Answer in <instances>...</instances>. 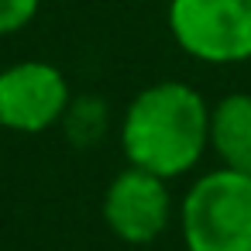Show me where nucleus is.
<instances>
[{
  "label": "nucleus",
  "instance_id": "nucleus-1",
  "mask_svg": "<svg viewBox=\"0 0 251 251\" xmlns=\"http://www.w3.org/2000/svg\"><path fill=\"white\" fill-rule=\"evenodd\" d=\"M121 148L127 165L179 179L196 169L210 148V107L182 79L145 86L121 117Z\"/></svg>",
  "mask_w": 251,
  "mask_h": 251
},
{
  "label": "nucleus",
  "instance_id": "nucleus-2",
  "mask_svg": "<svg viewBox=\"0 0 251 251\" xmlns=\"http://www.w3.org/2000/svg\"><path fill=\"white\" fill-rule=\"evenodd\" d=\"M179 234L186 251H251V176L203 172L179 203Z\"/></svg>",
  "mask_w": 251,
  "mask_h": 251
},
{
  "label": "nucleus",
  "instance_id": "nucleus-3",
  "mask_svg": "<svg viewBox=\"0 0 251 251\" xmlns=\"http://www.w3.org/2000/svg\"><path fill=\"white\" fill-rule=\"evenodd\" d=\"M176 45L206 66L251 59V0H169Z\"/></svg>",
  "mask_w": 251,
  "mask_h": 251
},
{
  "label": "nucleus",
  "instance_id": "nucleus-4",
  "mask_svg": "<svg viewBox=\"0 0 251 251\" xmlns=\"http://www.w3.org/2000/svg\"><path fill=\"white\" fill-rule=\"evenodd\" d=\"M73 103L69 79L45 59H25L0 69V127L14 134H42L62 124Z\"/></svg>",
  "mask_w": 251,
  "mask_h": 251
},
{
  "label": "nucleus",
  "instance_id": "nucleus-5",
  "mask_svg": "<svg viewBox=\"0 0 251 251\" xmlns=\"http://www.w3.org/2000/svg\"><path fill=\"white\" fill-rule=\"evenodd\" d=\"M172 220L169 179L127 165L117 172L103 193V224L124 244H151L165 234Z\"/></svg>",
  "mask_w": 251,
  "mask_h": 251
},
{
  "label": "nucleus",
  "instance_id": "nucleus-6",
  "mask_svg": "<svg viewBox=\"0 0 251 251\" xmlns=\"http://www.w3.org/2000/svg\"><path fill=\"white\" fill-rule=\"evenodd\" d=\"M210 148L224 169L251 176V93H230L210 107Z\"/></svg>",
  "mask_w": 251,
  "mask_h": 251
},
{
  "label": "nucleus",
  "instance_id": "nucleus-7",
  "mask_svg": "<svg viewBox=\"0 0 251 251\" xmlns=\"http://www.w3.org/2000/svg\"><path fill=\"white\" fill-rule=\"evenodd\" d=\"M66 127L69 134L79 141V145H93L103 131H107V110L100 100H79V103H69L66 110Z\"/></svg>",
  "mask_w": 251,
  "mask_h": 251
},
{
  "label": "nucleus",
  "instance_id": "nucleus-8",
  "mask_svg": "<svg viewBox=\"0 0 251 251\" xmlns=\"http://www.w3.org/2000/svg\"><path fill=\"white\" fill-rule=\"evenodd\" d=\"M42 0H0V35H18L35 21Z\"/></svg>",
  "mask_w": 251,
  "mask_h": 251
}]
</instances>
